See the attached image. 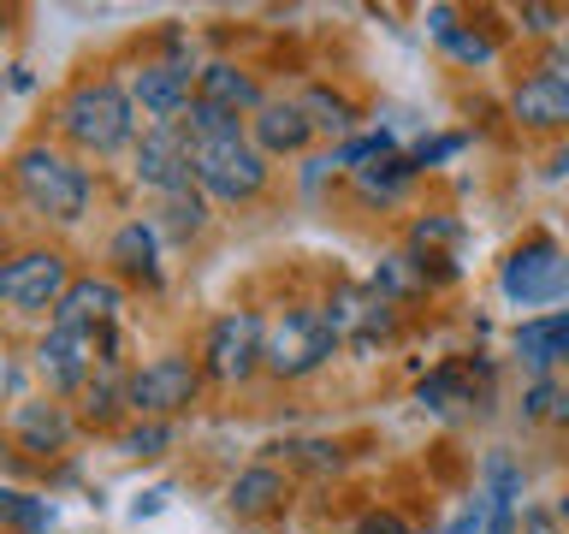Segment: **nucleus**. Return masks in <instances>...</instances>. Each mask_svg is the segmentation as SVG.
<instances>
[{
    "label": "nucleus",
    "mask_w": 569,
    "mask_h": 534,
    "mask_svg": "<svg viewBox=\"0 0 569 534\" xmlns=\"http://www.w3.org/2000/svg\"><path fill=\"white\" fill-rule=\"evenodd\" d=\"M71 291V267L60 249H24V256H12L0 267V297L12 303V309H60V297Z\"/></svg>",
    "instance_id": "0eeeda50"
},
{
    "label": "nucleus",
    "mask_w": 569,
    "mask_h": 534,
    "mask_svg": "<svg viewBox=\"0 0 569 534\" xmlns=\"http://www.w3.org/2000/svg\"><path fill=\"white\" fill-rule=\"evenodd\" d=\"M107 261H113L124 279L160 285V267H154V226H149V220L119 226V231H113V244H107Z\"/></svg>",
    "instance_id": "dca6fc26"
},
{
    "label": "nucleus",
    "mask_w": 569,
    "mask_h": 534,
    "mask_svg": "<svg viewBox=\"0 0 569 534\" xmlns=\"http://www.w3.org/2000/svg\"><path fill=\"white\" fill-rule=\"evenodd\" d=\"M551 404H558V386H551V380H540L528 392V416H551Z\"/></svg>",
    "instance_id": "f704fd0d"
},
{
    "label": "nucleus",
    "mask_w": 569,
    "mask_h": 534,
    "mask_svg": "<svg viewBox=\"0 0 569 534\" xmlns=\"http://www.w3.org/2000/svg\"><path fill=\"white\" fill-rule=\"evenodd\" d=\"M487 523H492V493H475L469 511H462L457 523H445L439 534H487Z\"/></svg>",
    "instance_id": "c756f323"
},
{
    "label": "nucleus",
    "mask_w": 569,
    "mask_h": 534,
    "mask_svg": "<svg viewBox=\"0 0 569 534\" xmlns=\"http://www.w3.org/2000/svg\"><path fill=\"white\" fill-rule=\"evenodd\" d=\"M202 226H208V196L196 190V185L178 190V196H160V231H167V238L190 244Z\"/></svg>",
    "instance_id": "5701e85b"
},
{
    "label": "nucleus",
    "mask_w": 569,
    "mask_h": 534,
    "mask_svg": "<svg viewBox=\"0 0 569 534\" xmlns=\"http://www.w3.org/2000/svg\"><path fill=\"white\" fill-rule=\"evenodd\" d=\"M462 238V226L457 220H416V231H409V244L427 249V244H457Z\"/></svg>",
    "instance_id": "2f4dec72"
},
{
    "label": "nucleus",
    "mask_w": 569,
    "mask_h": 534,
    "mask_svg": "<svg viewBox=\"0 0 569 534\" xmlns=\"http://www.w3.org/2000/svg\"><path fill=\"white\" fill-rule=\"evenodd\" d=\"M421 167L416 160H398V155H386V160H368V167H356V196L362 202H398V196L409 190V178H416Z\"/></svg>",
    "instance_id": "aec40b11"
},
{
    "label": "nucleus",
    "mask_w": 569,
    "mask_h": 534,
    "mask_svg": "<svg viewBox=\"0 0 569 534\" xmlns=\"http://www.w3.org/2000/svg\"><path fill=\"white\" fill-rule=\"evenodd\" d=\"M249 131H256V149L261 155H302L315 137L309 113H302V101H267L256 119H249Z\"/></svg>",
    "instance_id": "4468645a"
},
{
    "label": "nucleus",
    "mask_w": 569,
    "mask_h": 534,
    "mask_svg": "<svg viewBox=\"0 0 569 534\" xmlns=\"http://www.w3.org/2000/svg\"><path fill=\"white\" fill-rule=\"evenodd\" d=\"M196 190L213 202H256L267 190V155L249 137L208 142V149H196Z\"/></svg>",
    "instance_id": "20e7f679"
},
{
    "label": "nucleus",
    "mask_w": 569,
    "mask_h": 534,
    "mask_svg": "<svg viewBox=\"0 0 569 534\" xmlns=\"http://www.w3.org/2000/svg\"><path fill=\"white\" fill-rule=\"evenodd\" d=\"M302 113H309V125L315 131H327V137H345V131H356V101L350 96H338V89H327V83H315V89H302Z\"/></svg>",
    "instance_id": "4be33fe9"
},
{
    "label": "nucleus",
    "mask_w": 569,
    "mask_h": 534,
    "mask_svg": "<svg viewBox=\"0 0 569 534\" xmlns=\"http://www.w3.org/2000/svg\"><path fill=\"white\" fill-rule=\"evenodd\" d=\"M119 309H124V291L113 279H71V291L60 297V309H53V327L96 333V327H113Z\"/></svg>",
    "instance_id": "ddd939ff"
},
{
    "label": "nucleus",
    "mask_w": 569,
    "mask_h": 534,
    "mask_svg": "<svg viewBox=\"0 0 569 534\" xmlns=\"http://www.w3.org/2000/svg\"><path fill=\"white\" fill-rule=\"evenodd\" d=\"M137 178L160 196H178L196 185V149L178 125H154L149 137L137 142Z\"/></svg>",
    "instance_id": "1a4fd4ad"
},
{
    "label": "nucleus",
    "mask_w": 569,
    "mask_h": 534,
    "mask_svg": "<svg viewBox=\"0 0 569 534\" xmlns=\"http://www.w3.org/2000/svg\"><path fill=\"white\" fill-rule=\"evenodd\" d=\"M256 368H267V327H261V315H249V309L220 315L208 327V345H202V374L238 386Z\"/></svg>",
    "instance_id": "39448f33"
},
{
    "label": "nucleus",
    "mask_w": 569,
    "mask_h": 534,
    "mask_svg": "<svg viewBox=\"0 0 569 534\" xmlns=\"http://www.w3.org/2000/svg\"><path fill=\"white\" fill-rule=\"evenodd\" d=\"M516 356H522L533 374H546L558 356H569V309L540 315V320H522V327H516Z\"/></svg>",
    "instance_id": "2eb2a0df"
},
{
    "label": "nucleus",
    "mask_w": 569,
    "mask_h": 534,
    "mask_svg": "<svg viewBox=\"0 0 569 534\" xmlns=\"http://www.w3.org/2000/svg\"><path fill=\"white\" fill-rule=\"evenodd\" d=\"M510 303H551L569 291V256L551 238H528L516 256L505 261V274H498Z\"/></svg>",
    "instance_id": "6e6552de"
},
{
    "label": "nucleus",
    "mask_w": 569,
    "mask_h": 534,
    "mask_svg": "<svg viewBox=\"0 0 569 534\" xmlns=\"http://www.w3.org/2000/svg\"><path fill=\"white\" fill-rule=\"evenodd\" d=\"M416 398H421L427 409H457V404H469V386H462L457 368H439V374H427V380H421Z\"/></svg>",
    "instance_id": "a878e982"
},
{
    "label": "nucleus",
    "mask_w": 569,
    "mask_h": 534,
    "mask_svg": "<svg viewBox=\"0 0 569 534\" xmlns=\"http://www.w3.org/2000/svg\"><path fill=\"white\" fill-rule=\"evenodd\" d=\"M338 338L345 333H338L332 309H291L273 333H267V368H273L279 380H302V374H315L338 350Z\"/></svg>",
    "instance_id": "7ed1b4c3"
},
{
    "label": "nucleus",
    "mask_w": 569,
    "mask_h": 534,
    "mask_svg": "<svg viewBox=\"0 0 569 534\" xmlns=\"http://www.w3.org/2000/svg\"><path fill=\"white\" fill-rule=\"evenodd\" d=\"M178 131L190 137V149H208V142H231V137H243V113H231V107L208 101V96H196V101L184 107V119H178Z\"/></svg>",
    "instance_id": "6ab92c4d"
},
{
    "label": "nucleus",
    "mask_w": 569,
    "mask_h": 534,
    "mask_svg": "<svg viewBox=\"0 0 569 534\" xmlns=\"http://www.w3.org/2000/svg\"><path fill=\"white\" fill-rule=\"evenodd\" d=\"M522 24L528 30H551V24H563V12L558 7H522Z\"/></svg>",
    "instance_id": "c9c22d12"
},
{
    "label": "nucleus",
    "mask_w": 569,
    "mask_h": 534,
    "mask_svg": "<svg viewBox=\"0 0 569 534\" xmlns=\"http://www.w3.org/2000/svg\"><path fill=\"white\" fill-rule=\"evenodd\" d=\"M12 434H18L24 452H60V445L71 439V416L60 404H18Z\"/></svg>",
    "instance_id": "f3484780"
},
{
    "label": "nucleus",
    "mask_w": 569,
    "mask_h": 534,
    "mask_svg": "<svg viewBox=\"0 0 569 534\" xmlns=\"http://www.w3.org/2000/svg\"><path fill=\"white\" fill-rule=\"evenodd\" d=\"M510 113L528 131H563L569 125V71H533V78H522V89L510 96Z\"/></svg>",
    "instance_id": "f8f14e48"
},
{
    "label": "nucleus",
    "mask_w": 569,
    "mask_h": 534,
    "mask_svg": "<svg viewBox=\"0 0 569 534\" xmlns=\"http://www.w3.org/2000/svg\"><path fill=\"white\" fill-rule=\"evenodd\" d=\"M196 96H208V101H220V107H231V113H261V89H256V78L249 71H238V66H226V60H213V66H202V89Z\"/></svg>",
    "instance_id": "a211bd4d"
},
{
    "label": "nucleus",
    "mask_w": 569,
    "mask_h": 534,
    "mask_svg": "<svg viewBox=\"0 0 569 534\" xmlns=\"http://www.w3.org/2000/svg\"><path fill=\"white\" fill-rule=\"evenodd\" d=\"M462 142H469V137H462V131H451V137H433V142H421V149L409 155V160H416V167H439V160H451V155H462Z\"/></svg>",
    "instance_id": "7c9ffc66"
},
{
    "label": "nucleus",
    "mask_w": 569,
    "mask_h": 534,
    "mask_svg": "<svg viewBox=\"0 0 569 534\" xmlns=\"http://www.w3.org/2000/svg\"><path fill=\"white\" fill-rule=\"evenodd\" d=\"M291 452H297V463H309V469H338V445L302 439V445H291Z\"/></svg>",
    "instance_id": "473e14b6"
},
{
    "label": "nucleus",
    "mask_w": 569,
    "mask_h": 534,
    "mask_svg": "<svg viewBox=\"0 0 569 534\" xmlns=\"http://www.w3.org/2000/svg\"><path fill=\"white\" fill-rule=\"evenodd\" d=\"M279 498H284V475L267 469V463H261V469H243V475L226 487V505L238 511V516H267Z\"/></svg>",
    "instance_id": "412c9836"
},
{
    "label": "nucleus",
    "mask_w": 569,
    "mask_h": 534,
    "mask_svg": "<svg viewBox=\"0 0 569 534\" xmlns=\"http://www.w3.org/2000/svg\"><path fill=\"white\" fill-rule=\"evenodd\" d=\"M131 96H137V107H142L154 125H178V119H184V107L196 101V96H190V66H178V60L142 66L137 83H131Z\"/></svg>",
    "instance_id": "9b49d317"
},
{
    "label": "nucleus",
    "mask_w": 569,
    "mask_h": 534,
    "mask_svg": "<svg viewBox=\"0 0 569 534\" xmlns=\"http://www.w3.org/2000/svg\"><path fill=\"white\" fill-rule=\"evenodd\" d=\"M0 511H7V523L24 528V534H48L53 528V505H42V498H30V493H7Z\"/></svg>",
    "instance_id": "393cba45"
},
{
    "label": "nucleus",
    "mask_w": 569,
    "mask_h": 534,
    "mask_svg": "<svg viewBox=\"0 0 569 534\" xmlns=\"http://www.w3.org/2000/svg\"><path fill=\"white\" fill-rule=\"evenodd\" d=\"M89 368H96V333L48 327V338L36 345V374H42V386L60 392V398L89 386Z\"/></svg>",
    "instance_id": "9d476101"
},
{
    "label": "nucleus",
    "mask_w": 569,
    "mask_h": 534,
    "mask_svg": "<svg viewBox=\"0 0 569 534\" xmlns=\"http://www.w3.org/2000/svg\"><path fill=\"white\" fill-rule=\"evenodd\" d=\"M60 131L78 142L83 155H113V149H124V142H131V131H137L131 96H124L119 83H107V78L78 83V89L60 101Z\"/></svg>",
    "instance_id": "f257e3e1"
},
{
    "label": "nucleus",
    "mask_w": 569,
    "mask_h": 534,
    "mask_svg": "<svg viewBox=\"0 0 569 534\" xmlns=\"http://www.w3.org/2000/svg\"><path fill=\"white\" fill-rule=\"evenodd\" d=\"M427 261H433V256H427ZM427 261L416 256V249L386 256L380 274H373V297H416V291H427Z\"/></svg>",
    "instance_id": "b1692460"
},
{
    "label": "nucleus",
    "mask_w": 569,
    "mask_h": 534,
    "mask_svg": "<svg viewBox=\"0 0 569 534\" xmlns=\"http://www.w3.org/2000/svg\"><path fill=\"white\" fill-rule=\"evenodd\" d=\"M445 48H451L457 60H469V66H487L492 53H498V48H492V36H480V30H462V24H457L451 36H445Z\"/></svg>",
    "instance_id": "cd10ccee"
},
{
    "label": "nucleus",
    "mask_w": 569,
    "mask_h": 534,
    "mask_svg": "<svg viewBox=\"0 0 569 534\" xmlns=\"http://www.w3.org/2000/svg\"><path fill=\"white\" fill-rule=\"evenodd\" d=\"M172 445V422H137L131 434L119 439V452L124 457H160Z\"/></svg>",
    "instance_id": "bb28decb"
},
{
    "label": "nucleus",
    "mask_w": 569,
    "mask_h": 534,
    "mask_svg": "<svg viewBox=\"0 0 569 534\" xmlns=\"http://www.w3.org/2000/svg\"><path fill=\"white\" fill-rule=\"evenodd\" d=\"M12 185L36 214H48V220H78V214L89 208V172L71 167L66 155L42 149V142L12 155Z\"/></svg>",
    "instance_id": "f03ea898"
},
{
    "label": "nucleus",
    "mask_w": 569,
    "mask_h": 534,
    "mask_svg": "<svg viewBox=\"0 0 569 534\" xmlns=\"http://www.w3.org/2000/svg\"><path fill=\"white\" fill-rule=\"evenodd\" d=\"M119 404H124V386H113V380H101V386H83V416H89V422H107Z\"/></svg>",
    "instance_id": "c85d7f7f"
},
{
    "label": "nucleus",
    "mask_w": 569,
    "mask_h": 534,
    "mask_svg": "<svg viewBox=\"0 0 569 534\" xmlns=\"http://www.w3.org/2000/svg\"><path fill=\"white\" fill-rule=\"evenodd\" d=\"M196 386H202V368L184 363V356H154L142 374H131L124 380V404L137 409V416H178V409H190L196 404Z\"/></svg>",
    "instance_id": "423d86ee"
},
{
    "label": "nucleus",
    "mask_w": 569,
    "mask_h": 534,
    "mask_svg": "<svg viewBox=\"0 0 569 534\" xmlns=\"http://www.w3.org/2000/svg\"><path fill=\"white\" fill-rule=\"evenodd\" d=\"M356 534H409V528H403L391 511H368L362 523H356Z\"/></svg>",
    "instance_id": "72a5a7b5"
}]
</instances>
